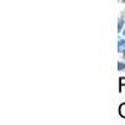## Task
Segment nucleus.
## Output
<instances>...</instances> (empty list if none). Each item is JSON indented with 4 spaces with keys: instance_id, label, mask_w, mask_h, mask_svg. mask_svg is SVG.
I'll list each match as a JSON object with an SVG mask.
<instances>
[{
    "instance_id": "7",
    "label": "nucleus",
    "mask_w": 125,
    "mask_h": 125,
    "mask_svg": "<svg viewBox=\"0 0 125 125\" xmlns=\"http://www.w3.org/2000/svg\"><path fill=\"white\" fill-rule=\"evenodd\" d=\"M124 35H125V31H124Z\"/></svg>"
},
{
    "instance_id": "3",
    "label": "nucleus",
    "mask_w": 125,
    "mask_h": 125,
    "mask_svg": "<svg viewBox=\"0 0 125 125\" xmlns=\"http://www.w3.org/2000/svg\"><path fill=\"white\" fill-rule=\"evenodd\" d=\"M123 25H124V20L120 19V20H119V25H118V31H119V33H120V30L123 29Z\"/></svg>"
},
{
    "instance_id": "1",
    "label": "nucleus",
    "mask_w": 125,
    "mask_h": 125,
    "mask_svg": "<svg viewBox=\"0 0 125 125\" xmlns=\"http://www.w3.org/2000/svg\"><path fill=\"white\" fill-rule=\"evenodd\" d=\"M118 51L119 53H124L125 51V40H119V43H118Z\"/></svg>"
},
{
    "instance_id": "5",
    "label": "nucleus",
    "mask_w": 125,
    "mask_h": 125,
    "mask_svg": "<svg viewBox=\"0 0 125 125\" xmlns=\"http://www.w3.org/2000/svg\"><path fill=\"white\" fill-rule=\"evenodd\" d=\"M119 84H120V90H121V86H125V78H120Z\"/></svg>"
},
{
    "instance_id": "2",
    "label": "nucleus",
    "mask_w": 125,
    "mask_h": 125,
    "mask_svg": "<svg viewBox=\"0 0 125 125\" xmlns=\"http://www.w3.org/2000/svg\"><path fill=\"white\" fill-rule=\"evenodd\" d=\"M119 114H120L121 118H125V103L120 105V108H119Z\"/></svg>"
},
{
    "instance_id": "6",
    "label": "nucleus",
    "mask_w": 125,
    "mask_h": 125,
    "mask_svg": "<svg viewBox=\"0 0 125 125\" xmlns=\"http://www.w3.org/2000/svg\"><path fill=\"white\" fill-rule=\"evenodd\" d=\"M124 56H125V51H124Z\"/></svg>"
},
{
    "instance_id": "4",
    "label": "nucleus",
    "mask_w": 125,
    "mask_h": 125,
    "mask_svg": "<svg viewBox=\"0 0 125 125\" xmlns=\"http://www.w3.org/2000/svg\"><path fill=\"white\" fill-rule=\"evenodd\" d=\"M118 69L119 70H124L125 69V64H124V62H120V61L118 62Z\"/></svg>"
}]
</instances>
